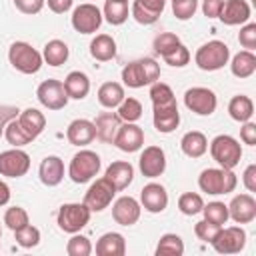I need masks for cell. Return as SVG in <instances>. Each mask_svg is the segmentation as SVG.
<instances>
[{"label":"cell","instance_id":"1","mask_svg":"<svg viewBox=\"0 0 256 256\" xmlns=\"http://www.w3.org/2000/svg\"><path fill=\"white\" fill-rule=\"evenodd\" d=\"M160 78V66L152 58H140L122 68V82L128 88H142Z\"/></svg>","mask_w":256,"mask_h":256},{"label":"cell","instance_id":"2","mask_svg":"<svg viewBox=\"0 0 256 256\" xmlns=\"http://www.w3.org/2000/svg\"><path fill=\"white\" fill-rule=\"evenodd\" d=\"M238 184V178L228 168H206L198 176V186L202 192L218 196V194H230Z\"/></svg>","mask_w":256,"mask_h":256},{"label":"cell","instance_id":"3","mask_svg":"<svg viewBox=\"0 0 256 256\" xmlns=\"http://www.w3.org/2000/svg\"><path fill=\"white\" fill-rule=\"evenodd\" d=\"M228 60H230V48L222 40H210V42L202 44L194 54L196 66L204 72L220 70L228 64Z\"/></svg>","mask_w":256,"mask_h":256},{"label":"cell","instance_id":"4","mask_svg":"<svg viewBox=\"0 0 256 256\" xmlns=\"http://www.w3.org/2000/svg\"><path fill=\"white\" fill-rule=\"evenodd\" d=\"M8 60L12 64L14 70L22 72V74H36L42 68V54L32 48V44L28 42H14L8 48Z\"/></svg>","mask_w":256,"mask_h":256},{"label":"cell","instance_id":"5","mask_svg":"<svg viewBox=\"0 0 256 256\" xmlns=\"http://www.w3.org/2000/svg\"><path fill=\"white\" fill-rule=\"evenodd\" d=\"M210 156L220 164V168H236L242 158V146L234 136L218 134L210 142Z\"/></svg>","mask_w":256,"mask_h":256},{"label":"cell","instance_id":"6","mask_svg":"<svg viewBox=\"0 0 256 256\" xmlns=\"http://www.w3.org/2000/svg\"><path fill=\"white\" fill-rule=\"evenodd\" d=\"M100 156L92 150H80L72 156L68 166V176L74 184H84L92 180L100 170Z\"/></svg>","mask_w":256,"mask_h":256},{"label":"cell","instance_id":"7","mask_svg":"<svg viewBox=\"0 0 256 256\" xmlns=\"http://www.w3.org/2000/svg\"><path fill=\"white\" fill-rule=\"evenodd\" d=\"M90 208L82 202H68V204H62L60 210H58V216H56V222H58V228L62 232H68V234H76L80 232L88 222H90Z\"/></svg>","mask_w":256,"mask_h":256},{"label":"cell","instance_id":"8","mask_svg":"<svg viewBox=\"0 0 256 256\" xmlns=\"http://www.w3.org/2000/svg\"><path fill=\"white\" fill-rule=\"evenodd\" d=\"M184 104L190 112H194L198 116H210V114H214L218 100L210 88L194 86V88H188L184 92Z\"/></svg>","mask_w":256,"mask_h":256},{"label":"cell","instance_id":"9","mask_svg":"<svg viewBox=\"0 0 256 256\" xmlns=\"http://www.w3.org/2000/svg\"><path fill=\"white\" fill-rule=\"evenodd\" d=\"M102 20H104V16H102L100 8L90 2L76 6L72 12V28L80 34H94L102 26Z\"/></svg>","mask_w":256,"mask_h":256},{"label":"cell","instance_id":"10","mask_svg":"<svg viewBox=\"0 0 256 256\" xmlns=\"http://www.w3.org/2000/svg\"><path fill=\"white\" fill-rule=\"evenodd\" d=\"M116 192H118V190L102 176V178H98L96 182H92L90 188L86 190V194H84V204L90 208V212H102V210H106V208L112 204Z\"/></svg>","mask_w":256,"mask_h":256},{"label":"cell","instance_id":"11","mask_svg":"<svg viewBox=\"0 0 256 256\" xmlns=\"http://www.w3.org/2000/svg\"><path fill=\"white\" fill-rule=\"evenodd\" d=\"M210 244L220 254H236L246 246V230L242 226L220 228Z\"/></svg>","mask_w":256,"mask_h":256},{"label":"cell","instance_id":"12","mask_svg":"<svg viewBox=\"0 0 256 256\" xmlns=\"http://www.w3.org/2000/svg\"><path fill=\"white\" fill-rule=\"evenodd\" d=\"M36 96L40 100V104L48 110H62L66 104H68V94L64 90V84L60 80H54V78H48L44 80L38 90H36Z\"/></svg>","mask_w":256,"mask_h":256},{"label":"cell","instance_id":"13","mask_svg":"<svg viewBox=\"0 0 256 256\" xmlns=\"http://www.w3.org/2000/svg\"><path fill=\"white\" fill-rule=\"evenodd\" d=\"M28 170H30V156L24 150L12 148V150L0 152V176L20 178Z\"/></svg>","mask_w":256,"mask_h":256},{"label":"cell","instance_id":"14","mask_svg":"<svg viewBox=\"0 0 256 256\" xmlns=\"http://www.w3.org/2000/svg\"><path fill=\"white\" fill-rule=\"evenodd\" d=\"M112 144L118 150L128 152V154L130 152H138L144 146V130L134 122H124V124H120Z\"/></svg>","mask_w":256,"mask_h":256},{"label":"cell","instance_id":"15","mask_svg":"<svg viewBox=\"0 0 256 256\" xmlns=\"http://www.w3.org/2000/svg\"><path fill=\"white\" fill-rule=\"evenodd\" d=\"M140 172L146 178H158L166 170V154L160 146H146L138 160Z\"/></svg>","mask_w":256,"mask_h":256},{"label":"cell","instance_id":"16","mask_svg":"<svg viewBox=\"0 0 256 256\" xmlns=\"http://www.w3.org/2000/svg\"><path fill=\"white\" fill-rule=\"evenodd\" d=\"M140 204L146 212L150 214H158L164 212L168 206V192L162 184L158 182H150L140 190Z\"/></svg>","mask_w":256,"mask_h":256},{"label":"cell","instance_id":"17","mask_svg":"<svg viewBox=\"0 0 256 256\" xmlns=\"http://www.w3.org/2000/svg\"><path fill=\"white\" fill-rule=\"evenodd\" d=\"M140 212H142V206L132 196H120L112 204V218L120 226H132V224H136L138 218H140Z\"/></svg>","mask_w":256,"mask_h":256},{"label":"cell","instance_id":"18","mask_svg":"<svg viewBox=\"0 0 256 256\" xmlns=\"http://www.w3.org/2000/svg\"><path fill=\"white\" fill-rule=\"evenodd\" d=\"M228 218L236 224H250L256 218V200L252 194H238L228 204Z\"/></svg>","mask_w":256,"mask_h":256},{"label":"cell","instance_id":"19","mask_svg":"<svg viewBox=\"0 0 256 256\" xmlns=\"http://www.w3.org/2000/svg\"><path fill=\"white\" fill-rule=\"evenodd\" d=\"M154 128L162 134H170L178 128L180 124V112H178V104L170 102V104H162V106H154V116H152Z\"/></svg>","mask_w":256,"mask_h":256},{"label":"cell","instance_id":"20","mask_svg":"<svg viewBox=\"0 0 256 256\" xmlns=\"http://www.w3.org/2000/svg\"><path fill=\"white\" fill-rule=\"evenodd\" d=\"M164 6H166V0H134L132 16L138 24L150 26L160 18V14L164 12Z\"/></svg>","mask_w":256,"mask_h":256},{"label":"cell","instance_id":"21","mask_svg":"<svg viewBox=\"0 0 256 256\" xmlns=\"http://www.w3.org/2000/svg\"><path fill=\"white\" fill-rule=\"evenodd\" d=\"M66 138L72 146H88L94 138H96V130H94V122L86 120V118H76L68 124L66 128Z\"/></svg>","mask_w":256,"mask_h":256},{"label":"cell","instance_id":"22","mask_svg":"<svg viewBox=\"0 0 256 256\" xmlns=\"http://www.w3.org/2000/svg\"><path fill=\"white\" fill-rule=\"evenodd\" d=\"M38 176H40V182L44 186H48V188L58 186L64 180V162H62V158L60 156H46L40 162Z\"/></svg>","mask_w":256,"mask_h":256},{"label":"cell","instance_id":"23","mask_svg":"<svg viewBox=\"0 0 256 256\" xmlns=\"http://www.w3.org/2000/svg\"><path fill=\"white\" fill-rule=\"evenodd\" d=\"M226 26H238L250 20V6L246 0H226L222 4L220 16H218Z\"/></svg>","mask_w":256,"mask_h":256},{"label":"cell","instance_id":"24","mask_svg":"<svg viewBox=\"0 0 256 256\" xmlns=\"http://www.w3.org/2000/svg\"><path fill=\"white\" fill-rule=\"evenodd\" d=\"M104 178L116 188V190H126L132 180H134V168L130 162H124V160H116L112 162L108 168H106V174Z\"/></svg>","mask_w":256,"mask_h":256},{"label":"cell","instance_id":"25","mask_svg":"<svg viewBox=\"0 0 256 256\" xmlns=\"http://www.w3.org/2000/svg\"><path fill=\"white\" fill-rule=\"evenodd\" d=\"M122 120L116 112H102L96 116L94 120V130H96V138L104 144H112L118 128H120Z\"/></svg>","mask_w":256,"mask_h":256},{"label":"cell","instance_id":"26","mask_svg":"<svg viewBox=\"0 0 256 256\" xmlns=\"http://www.w3.org/2000/svg\"><path fill=\"white\" fill-rule=\"evenodd\" d=\"M18 122H20L22 130L30 136V140H36L44 132V128H46V116L40 110H36V108L22 110L18 114Z\"/></svg>","mask_w":256,"mask_h":256},{"label":"cell","instance_id":"27","mask_svg":"<svg viewBox=\"0 0 256 256\" xmlns=\"http://www.w3.org/2000/svg\"><path fill=\"white\" fill-rule=\"evenodd\" d=\"M62 84H64V90H66L68 98H72V100H84L90 92V78L80 70H72L64 78Z\"/></svg>","mask_w":256,"mask_h":256},{"label":"cell","instance_id":"28","mask_svg":"<svg viewBox=\"0 0 256 256\" xmlns=\"http://www.w3.org/2000/svg\"><path fill=\"white\" fill-rule=\"evenodd\" d=\"M124 252H126V240L120 232H106L96 242L98 256H124Z\"/></svg>","mask_w":256,"mask_h":256},{"label":"cell","instance_id":"29","mask_svg":"<svg viewBox=\"0 0 256 256\" xmlns=\"http://www.w3.org/2000/svg\"><path fill=\"white\" fill-rule=\"evenodd\" d=\"M180 148H182V152H184L188 158H200V156H204L206 150H208V140H206V136H204L202 132L190 130V132H186V134L182 136Z\"/></svg>","mask_w":256,"mask_h":256},{"label":"cell","instance_id":"30","mask_svg":"<svg viewBox=\"0 0 256 256\" xmlns=\"http://www.w3.org/2000/svg\"><path fill=\"white\" fill-rule=\"evenodd\" d=\"M90 56L98 62H108L116 56V40L110 34H98L90 42Z\"/></svg>","mask_w":256,"mask_h":256},{"label":"cell","instance_id":"31","mask_svg":"<svg viewBox=\"0 0 256 256\" xmlns=\"http://www.w3.org/2000/svg\"><path fill=\"white\" fill-rule=\"evenodd\" d=\"M124 98H126L124 96V88L118 82H104L98 88V102H100V106H104L108 110L118 108Z\"/></svg>","mask_w":256,"mask_h":256},{"label":"cell","instance_id":"32","mask_svg":"<svg viewBox=\"0 0 256 256\" xmlns=\"http://www.w3.org/2000/svg\"><path fill=\"white\" fill-rule=\"evenodd\" d=\"M70 56V50H68V44L62 42V40H50L46 42L44 50H42V58L48 66H62Z\"/></svg>","mask_w":256,"mask_h":256},{"label":"cell","instance_id":"33","mask_svg":"<svg viewBox=\"0 0 256 256\" xmlns=\"http://www.w3.org/2000/svg\"><path fill=\"white\" fill-rule=\"evenodd\" d=\"M230 70H232V74L236 78H250L254 74V70H256V56H254V52H250V50L238 52L232 58V62H230Z\"/></svg>","mask_w":256,"mask_h":256},{"label":"cell","instance_id":"34","mask_svg":"<svg viewBox=\"0 0 256 256\" xmlns=\"http://www.w3.org/2000/svg\"><path fill=\"white\" fill-rule=\"evenodd\" d=\"M228 114L236 122H248L252 118V114H254V102H252V98H248L244 94L234 96L228 102Z\"/></svg>","mask_w":256,"mask_h":256},{"label":"cell","instance_id":"35","mask_svg":"<svg viewBox=\"0 0 256 256\" xmlns=\"http://www.w3.org/2000/svg\"><path fill=\"white\" fill-rule=\"evenodd\" d=\"M102 16L112 26L124 24L128 20V0H106Z\"/></svg>","mask_w":256,"mask_h":256},{"label":"cell","instance_id":"36","mask_svg":"<svg viewBox=\"0 0 256 256\" xmlns=\"http://www.w3.org/2000/svg\"><path fill=\"white\" fill-rule=\"evenodd\" d=\"M158 256H182L184 254V242L178 234H162L156 246Z\"/></svg>","mask_w":256,"mask_h":256},{"label":"cell","instance_id":"37","mask_svg":"<svg viewBox=\"0 0 256 256\" xmlns=\"http://www.w3.org/2000/svg\"><path fill=\"white\" fill-rule=\"evenodd\" d=\"M4 138H6L8 144H12L14 148H22V146H26V144L32 142L30 136L22 130L18 118H14V120H10V122L6 124V128H4Z\"/></svg>","mask_w":256,"mask_h":256},{"label":"cell","instance_id":"38","mask_svg":"<svg viewBox=\"0 0 256 256\" xmlns=\"http://www.w3.org/2000/svg\"><path fill=\"white\" fill-rule=\"evenodd\" d=\"M202 214H204V220L212 222V224H218V226H224L228 222V206L224 202H208L202 206Z\"/></svg>","mask_w":256,"mask_h":256},{"label":"cell","instance_id":"39","mask_svg":"<svg viewBox=\"0 0 256 256\" xmlns=\"http://www.w3.org/2000/svg\"><path fill=\"white\" fill-rule=\"evenodd\" d=\"M202 206H204V200H202V196L196 194V192H184V194L178 198V210H180L184 216L200 214V212H202Z\"/></svg>","mask_w":256,"mask_h":256},{"label":"cell","instance_id":"40","mask_svg":"<svg viewBox=\"0 0 256 256\" xmlns=\"http://www.w3.org/2000/svg\"><path fill=\"white\" fill-rule=\"evenodd\" d=\"M14 240L22 248H34L40 244V230L32 224H26L24 228L14 230Z\"/></svg>","mask_w":256,"mask_h":256},{"label":"cell","instance_id":"41","mask_svg":"<svg viewBox=\"0 0 256 256\" xmlns=\"http://www.w3.org/2000/svg\"><path fill=\"white\" fill-rule=\"evenodd\" d=\"M150 100H152V106H162V104L176 102L172 88L168 84L160 82V80H156L154 84H150Z\"/></svg>","mask_w":256,"mask_h":256},{"label":"cell","instance_id":"42","mask_svg":"<svg viewBox=\"0 0 256 256\" xmlns=\"http://www.w3.org/2000/svg\"><path fill=\"white\" fill-rule=\"evenodd\" d=\"M116 114H118L120 120H124V122H136V120H140V116H142V104H140L136 98H124V100L120 102Z\"/></svg>","mask_w":256,"mask_h":256},{"label":"cell","instance_id":"43","mask_svg":"<svg viewBox=\"0 0 256 256\" xmlns=\"http://www.w3.org/2000/svg\"><path fill=\"white\" fill-rule=\"evenodd\" d=\"M4 224L14 232L18 228H24L26 224H30V218H28V212L22 208V206H12L4 212Z\"/></svg>","mask_w":256,"mask_h":256},{"label":"cell","instance_id":"44","mask_svg":"<svg viewBox=\"0 0 256 256\" xmlns=\"http://www.w3.org/2000/svg\"><path fill=\"white\" fill-rule=\"evenodd\" d=\"M66 252H68V256H90L92 254V244H90V240L86 236H82V234L76 232L68 240Z\"/></svg>","mask_w":256,"mask_h":256},{"label":"cell","instance_id":"45","mask_svg":"<svg viewBox=\"0 0 256 256\" xmlns=\"http://www.w3.org/2000/svg\"><path fill=\"white\" fill-rule=\"evenodd\" d=\"M180 44V38L174 34V32H160L156 38H154V50L160 54V56H166L170 54L176 46Z\"/></svg>","mask_w":256,"mask_h":256},{"label":"cell","instance_id":"46","mask_svg":"<svg viewBox=\"0 0 256 256\" xmlns=\"http://www.w3.org/2000/svg\"><path fill=\"white\" fill-rule=\"evenodd\" d=\"M198 8V0H174L172 2V14L178 20H190Z\"/></svg>","mask_w":256,"mask_h":256},{"label":"cell","instance_id":"47","mask_svg":"<svg viewBox=\"0 0 256 256\" xmlns=\"http://www.w3.org/2000/svg\"><path fill=\"white\" fill-rule=\"evenodd\" d=\"M162 58H164L166 64H170V66H174V68H182V66H186V64L190 62V52H188V48L180 42L170 54H166V56H162Z\"/></svg>","mask_w":256,"mask_h":256},{"label":"cell","instance_id":"48","mask_svg":"<svg viewBox=\"0 0 256 256\" xmlns=\"http://www.w3.org/2000/svg\"><path fill=\"white\" fill-rule=\"evenodd\" d=\"M238 42L242 48L254 52L256 50V24L254 22H248L246 26L240 28V34H238Z\"/></svg>","mask_w":256,"mask_h":256},{"label":"cell","instance_id":"49","mask_svg":"<svg viewBox=\"0 0 256 256\" xmlns=\"http://www.w3.org/2000/svg\"><path fill=\"white\" fill-rule=\"evenodd\" d=\"M220 228H222V226H218V224H212V222H208V220H200V222H196V226H194V234H196L202 242H212Z\"/></svg>","mask_w":256,"mask_h":256},{"label":"cell","instance_id":"50","mask_svg":"<svg viewBox=\"0 0 256 256\" xmlns=\"http://www.w3.org/2000/svg\"><path fill=\"white\" fill-rule=\"evenodd\" d=\"M46 0H14V6L22 12V14H38L44 8Z\"/></svg>","mask_w":256,"mask_h":256},{"label":"cell","instance_id":"51","mask_svg":"<svg viewBox=\"0 0 256 256\" xmlns=\"http://www.w3.org/2000/svg\"><path fill=\"white\" fill-rule=\"evenodd\" d=\"M18 114H20V110L16 106H12V104H0V136H4L6 124L10 120L18 118Z\"/></svg>","mask_w":256,"mask_h":256},{"label":"cell","instance_id":"52","mask_svg":"<svg viewBox=\"0 0 256 256\" xmlns=\"http://www.w3.org/2000/svg\"><path fill=\"white\" fill-rule=\"evenodd\" d=\"M244 126L240 128V140L248 146H254L256 144V124L254 122H242Z\"/></svg>","mask_w":256,"mask_h":256},{"label":"cell","instance_id":"53","mask_svg":"<svg viewBox=\"0 0 256 256\" xmlns=\"http://www.w3.org/2000/svg\"><path fill=\"white\" fill-rule=\"evenodd\" d=\"M224 0H202V12L206 18H218Z\"/></svg>","mask_w":256,"mask_h":256},{"label":"cell","instance_id":"54","mask_svg":"<svg viewBox=\"0 0 256 256\" xmlns=\"http://www.w3.org/2000/svg\"><path fill=\"white\" fill-rule=\"evenodd\" d=\"M242 182H244L248 192H256V164L246 166V170L242 174Z\"/></svg>","mask_w":256,"mask_h":256},{"label":"cell","instance_id":"55","mask_svg":"<svg viewBox=\"0 0 256 256\" xmlns=\"http://www.w3.org/2000/svg\"><path fill=\"white\" fill-rule=\"evenodd\" d=\"M72 2H74V0H46L48 8H50L54 14H64V12H68V10L72 8Z\"/></svg>","mask_w":256,"mask_h":256},{"label":"cell","instance_id":"56","mask_svg":"<svg viewBox=\"0 0 256 256\" xmlns=\"http://www.w3.org/2000/svg\"><path fill=\"white\" fill-rule=\"evenodd\" d=\"M8 202H10V188L4 180H0V206H4Z\"/></svg>","mask_w":256,"mask_h":256},{"label":"cell","instance_id":"57","mask_svg":"<svg viewBox=\"0 0 256 256\" xmlns=\"http://www.w3.org/2000/svg\"><path fill=\"white\" fill-rule=\"evenodd\" d=\"M0 236H2V230H0Z\"/></svg>","mask_w":256,"mask_h":256},{"label":"cell","instance_id":"58","mask_svg":"<svg viewBox=\"0 0 256 256\" xmlns=\"http://www.w3.org/2000/svg\"><path fill=\"white\" fill-rule=\"evenodd\" d=\"M170 2H174V0H170Z\"/></svg>","mask_w":256,"mask_h":256}]
</instances>
